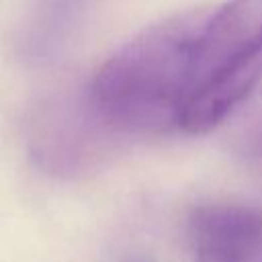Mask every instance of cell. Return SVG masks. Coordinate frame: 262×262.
<instances>
[{"instance_id": "52a82bcc", "label": "cell", "mask_w": 262, "mask_h": 262, "mask_svg": "<svg viewBox=\"0 0 262 262\" xmlns=\"http://www.w3.org/2000/svg\"><path fill=\"white\" fill-rule=\"evenodd\" d=\"M123 262H151V260H147V258H143V256H133V258H127V260H123Z\"/></svg>"}, {"instance_id": "6da1fadb", "label": "cell", "mask_w": 262, "mask_h": 262, "mask_svg": "<svg viewBox=\"0 0 262 262\" xmlns=\"http://www.w3.org/2000/svg\"><path fill=\"white\" fill-rule=\"evenodd\" d=\"M205 12L143 29L84 84L100 121L123 141L182 131L192 49Z\"/></svg>"}, {"instance_id": "8992f818", "label": "cell", "mask_w": 262, "mask_h": 262, "mask_svg": "<svg viewBox=\"0 0 262 262\" xmlns=\"http://www.w3.org/2000/svg\"><path fill=\"white\" fill-rule=\"evenodd\" d=\"M237 156L246 168L258 178L262 186V113L250 121V125L237 137Z\"/></svg>"}, {"instance_id": "7a4b0ae2", "label": "cell", "mask_w": 262, "mask_h": 262, "mask_svg": "<svg viewBox=\"0 0 262 262\" xmlns=\"http://www.w3.org/2000/svg\"><path fill=\"white\" fill-rule=\"evenodd\" d=\"M262 84V0H227L205 12L192 49L184 133L223 123Z\"/></svg>"}, {"instance_id": "5b68a950", "label": "cell", "mask_w": 262, "mask_h": 262, "mask_svg": "<svg viewBox=\"0 0 262 262\" xmlns=\"http://www.w3.org/2000/svg\"><path fill=\"white\" fill-rule=\"evenodd\" d=\"M94 0H39L35 43L43 51H51L63 43L80 16Z\"/></svg>"}, {"instance_id": "277c9868", "label": "cell", "mask_w": 262, "mask_h": 262, "mask_svg": "<svg viewBox=\"0 0 262 262\" xmlns=\"http://www.w3.org/2000/svg\"><path fill=\"white\" fill-rule=\"evenodd\" d=\"M194 262H262V211L211 203L190 217Z\"/></svg>"}, {"instance_id": "3957f363", "label": "cell", "mask_w": 262, "mask_h": 262, "mask_svg": "<svg viewBox=\"0 0 262 262\" xmlns=\"http://www.w3.org/2000/svg\"><path fill=\"white\" fill-rule=\"evenodd\" d=\"M123 139L92 108L86 88H70L45 100L31 123V154L53 176H80L108 160Z\"/></svg>"}]
</instances>
